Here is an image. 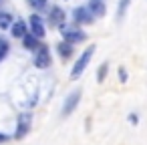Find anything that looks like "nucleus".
Listing matches in <instances>:
<instances>
[{"mask_svg": "<svg viewBox=\"0 0 147 145\" xmlns=\"http://www.w3.org/2000/svg\"><path fill=\"white\" fill-rule=\"evenodd\" d=\"M95 45H89L85 51H83V55L77 59V63L73 65V69H71V79L75 81V79H79L83 73H85V69L89 67V63H91V59H93V55H95Z\"/></svg>", "mask_w": 147, "mask_h": 145, "instance_id": "1", "label": "nucleus"}, {"mask_svg": "<svg viewBox=\"0 0 147 145\" xmlns=\"http://www.w3.org/2000/svg\"><path fill=\"white\" fill-rule=\"evenodd\" d=\"M59 30H61V36H63V40L65 42H69V45H75V42H83L85 38H87V32H83L79 26H73V24H63V26H59Z\"/></svg>", "mask_w": 147, "mask_h": 145, "instance_id": "2", "label": "nucleus"}, {"mask_svg": "<svg viewBox=\"0 0 147 145\" xmlns=\"http://www.w3.org/2000/svg\"><path fill=\"white\" fill-rule=\"evenodd\" d=\"M51 65H53V59H51L49 47L38 45V49L34 51V67H36V69H49Z\"/></svg>", "mask_w": 147, "mask_h": 145, "instance_id": "3", "label": "nucleus"}, {"mask_svg": "<svg viewBox=\"0 0 147 145\" xmlns=\"http://www.w3.org/2000/svg\"><path fill=\"white\" fill-rule=\"evenodd\" d=\"M30 125H32V115L30 113H20L18 123H16V131H14V139H24L26 133L30 131Z\"/></svg>", "mask_w": 147, "mask_h": 145, "instance_id": "4", "label": "nucleus"}, {"mask_svg": "<svg viewBox=\"0 0 147 145\" xmlns=\"http://www.w3.org/2000/svg\"><path fill=\"white\" fill-rule=\"evenodd\" d=\"M81 95H83V91H81V89H75V91L65 99V103H63V111H61L63 117H69V115L77 109V105H79V101H81Z\"/></svg>", "mask_w": 147, "mask_h": 145, "instance_id": "5", "label": "nucleus"}, {"mask_svg": "<svg viewBox=\"0 0 147 145\" xmlns=\"http://www.w3.org/2000/svg\"><path fill=\"white\" fill-rule=\"evenodd\" d=\"M28 24H30V34L34 36V38H45V34H47V28H45V22H42V18L40 16H36V14H32L30 16V20H28Z\"/></svg>", "mask_w": 147, "mask_h": 145, "instance_id": "6", "label": "nucleus"}, {"mask_svg": "<svg viewBox=\"0 0 147 145\" xmlns=\"http://www.w3.org/2000/svg\"><path fill=\"white\" fill-rule=\"evenodd\" d=\"M73 20H75V24H91L95 18L91 16V12L87 10V6H77L73 10Z\"/></svg>", "mask_w": 147, "mask_h": 145, "instance_id": "7", "label": "nucleus"}, {"mask_svg": "<svg viewBox=\"0 0 147 145\" xmlns=\"http://www.w3.org/2000/svg\"><path fill=\"white\" fill-rule=\"evenodd\" d=\"M65 20H67L65 10H63L61 6H53V10H51V14H49V24L55 26V28H59V26L65 24Z\"/></svg>", "mask_w": 147, "mask_h": 145, "instance_id": "8", "label": "nucleus"}, {"mask_svg": "<svg viewBox=\"0 0 147 145\" xmlns=\"http://www.w3.org/2000/svg\"><path fill=\"white\" fill-rule=\"evenodd\" d=\"M87 10L91 12V16H93V18H99V16H105L107 6H105V2H103V0H89Z\"/></svg>", "mask_w": 147, "mask_h": 145, "instance_id": "9", "label": "nucleus"}, {"mask_svg": "<svg viewBox=\"0 0 147 145\" xmlns=\"http://www.w3.org/2000/svg\"><path fill=\"white\" fill-rule=\"evenodd\" d=\"M10 34H12L14 38H22V36L26 34V22H24V20H14L12 26H10Z\"/></svg>", "mask_w": 147, "mask_h": 145, "instance_id": "10", "label": "nucleus"}, {"mask_svg": "<svg viewBox=\"0 0 147 145\" xmlns=\"http://www.w3.org/2000/svg\"><path fill=\"white\" fill-rule=\"evenodd\" d=\"M22 45H24L26 51H36V49H38V38H34L30 32H26V34L22 36Z\"/></svg>", "mask_w": 147, "mask_h": 145, "instance_id": "11", "label": "nucleus"}, {"mask_svg": "<svg viewBox=\"0 0 147 145\" xmlns=\"http://www.w3.org/2000/svg\"><path fill=\"white\" fill-rule=\"evenodd\" d=\"M12 22H14V18H12V14H10V12H0V30L10 28V26H12Z\"/></svg>", "mask_w": 147, "mask_h": 145, "instance_id": "12", "label": "nucleus"}, {"mask_svg": "<svg viewBox=\"0 0 147 145\" xmlns=\"http://www.w3.org/2000/svg\"><path fill=\"white\" fill-rule=\"evenodd\" d=\"M57 51H59V55L63 57V59H69L71 55H73V45H69V42H59L57 45Z\"/></svg>", "mask_w": 147, "mask_h": 145, "instance_id": "13", "label": "nucleus"}, {"mask_svg": "<svg viewBox=\"0 0 147 145\" xmlns=\"http://www.w3.org/2000/svg\"><path fill=\"white\" fill-rule=\"evenodd\" d=\"M129 4H131V0H119V6H117V20H123V16H125Z\"/></svg>", "mask_w": 147, "mask_h": 145, "instance_id": "14", "label": "nucleus"}, {"mask_svg": "<svg viewBox=\"0 0 147 145\" xmlns=\"http://www.w3.org/2000/svg\"><path fill=\"white\" fill-rule=\"evenodd\" d=\"M8 51H10V45L4 36H0V61H4L8 57Z\"/></svg>", "mask_w": 147, "mask_h": 145, "instance_id": "15", "label": "nucleus"}, {"mask_svg": "<svg viewBox=\"0 0 147 145\" xmlns=\"http://www.w3.org/2000/svg\"><path fill=\"white\" fill-rule=\"evenodd\" d=\"M107 73H109V63H103V65L97 69V81L103 83V81L107 79Z\"/></svg>", "mask_w": 147, "mask_h": 145, "instance_id": "16", "label": "nucleus"}, {"mask_svg": "<svg viewBox=\"0 0 147 145\" xmlns=\"http://www.w3.org/2000/svg\"><path fill=\"white\" fill-rule=\"evenodd\" d=\"M28 4H30L32 8H36V10H42V8L47 6V0H28Z\"/></svg>", "mask_w": 147, "mask_h": 145, "instance_id": "17", "label": "nucleus"}, {"mask_svg": "<svg viewBox=\"0 0 147 145\" xmlns=\"http://www.w3.org/2000/svg\"><path fill=\"white\" fill-rule=\"evenodd\" d=\"M119 81H121V83H127V71H125L123 67L119 69Z\"/></svg>", "mask_w": 147, "mask_h": 145, "instance_id": "18", "label": "nucleus"}, {"mask_svg": "<svg viewBox=\"0 0 147 145\" xmlns=\"http://www.w3.org/2000/svg\"><path fill=\"white\" fill-rule=\"evenodd\" d=\"M129 123H133V125H137V123H139V119H137V115H129Z\"/></svg>", "mask_w": 147, "mask_h": 145, "instance_id": "19", "label": "nucleus"}, {"mask_svg": "<svg viewBox=\"0 0 147 145\" xmlns=\"http://www.w3.org/2000/svg\"><path fill=\"white\" fill-rule=\"evenodd\" d=\"M4 141H8V135H4V133H0V143H4Z\"/></svg>", "mask_w": 147, "mask_h": 145, "instance_id": "20", "label": "nucleus"}]
</instances>
